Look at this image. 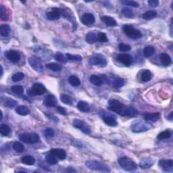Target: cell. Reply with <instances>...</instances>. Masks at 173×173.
<instances>
[{
    "mask_svg": "<svg viewBox=\"0 0 173 173\" xmlns=\"http://www.w3.org/2000/svg\"><path fill=\"white\" fill-rule=\"evenodd\" d=\"M152 77V74L149 70H145L142 72L141 74V81L142 82H148L151 79Z\"/></svg>",
    "mask_w": 173,
    "mask_h": 173,
    "instance_id": "cell-34",
    "label": "cell"
},
{
    "mask_svg": "<svg viewBox=\"0 0 173 173\" xmlns=\"http://www.w3.org/2000/svg\"><path fill=\"white\" fill-rule=\"evenodd\" d=\"M46 16H47V18L48 20H50L54 21L58 20L61 16L59 8H53L52 11H50V12H48L46 14Z\"/></svg>",
    "mask_w": 173,
    "mask_h": 173,
    "instance_id": "cell-18",
    "label": "cell"
},
{
    "mask_svg": "<svg viewBox=\"0 0 173 173\" xmlns=\"http://www.w3.org/2000/svg\"><path fill=\"white\" fill-rule=\"evenodd\" d=\"M155 48L151 45H147L143 49V54L145 58H150L155 53Z\"/></svg>",
    "mask_w": 173,
    "mask_h": 173,
    "instance_id": "cell-29",
    "label": "cell"
},
{
    "mask_svg": "<svg viewBox=\"0 0 173 173\" xmlns=\"http://www.w3.org/2000/svg\"><path fill=\"white\" fill-rule=\"evenodd\" d=\"M72 125L76 129H78L80 130L81 131L84 132L85 134H90L91 132V130L90 127L86 124L85 122L83 120H81L80 119L76 118L72 122Z\"/></svg>",
    "mask_w": 173,
    "mask_h": 173,
    "instance_id": "cell-8",
    "label": "cell"
},
{
    "mask_svg": "<svg viewBox=\"0 0 173 173\" xmlns=\"http://www.w3.org/2000/svg\"><path fill=\"white\" fill-rule=\"evenodd\" d=\"M51 153H52L53 156H55L56 158L60 159V160H64L66 158V151L59 148H54L51 150Z\"/></svg>",
    "mask_w": 173,
    "mask_h": 173,
    "instance_id": "cell-19",
    "label": "cell"
},
{
    "mask_svg": "<svg viewBox=\"0 0 173 173\" xmlns=\"http://www.w3.org/2000/svg\"><path fill=\"white\" fill-rule=\"evenodd\" d=\"M54 58L57 61L60 62L62 64H66L68 61L66 57H65L64 54L61 52H57L54 56Z\"/></svg>",
    "mask_w": 173,
    "mask_h": 173,
    "instance_id": "cell-39",
    "label": "cell"
},
{
    "mask_svg": "<svg viewBox=\"0 0 173 173\" xmlns=\"http://www.w3.org/2000/svg\"><path fill=\"white\" fill-rule=\"evenodd\" d=\"M13 149L16 151H17L18 153H22L23 152V151L24 150V146L23 143L18 141H15L13 143L12 145Z\"/></svg>",
    "mask_w": 173,
    "mask_h": 173,
    "instance_id": "cell-40",
    "label": "cell"
},
{
    "mask_svg": "<svg viewBox=\"0 0 173 173\" xmlns=\"http://www.w3.org/2000/svg\"><path fill=\"white\" fill-rule=\"evenodd\" d=\"M6 58L9 59L10 61L14 63H16L20 59V54L18 51L16 50H10L6 52L5 54Z\"/></svg>",
    "mask_w": 173,
    "mask_h": 173,
    "instance_id": "cell-17",
    "label": "cell"
},
{
    "mask_svg": "<svg viewBox=\"0 0 173 173\" xmlns=\"http://www.w3.org/2000/svg\"><path fill=\"white\" fill-rule=\"evenodd\" d=\"M45 160L47 162H48L49 164H58V159H56V157L55 156H53L52 153L49 154L47 155L45 157Z\"/></svg>",
    "mask_w": 173,
    "mask_h": 173,
    "instance_id": "cell-42",
    "label": "cell"
},
{
    "mask_svg": "<svg viewBox=\"0 0 173 173\" xmlns=\"http://www.w3.org/2000/svg\"><path fill=\"white\" fill-rule=\"evenodd\" d=\"M46 91L45 86L41 83H36L32 85V88L29 90L28 93L30 96H41L44 94Z\"/></svg>",
    "mask_w": 173,
    "mask_h": 173,
    "instance_id": "cell-9",
    "label": "cell"
},
{
    "mask_svg": "<svg viewBox=\"0 0 173 173\" xmlns=\"http://www.w3.org/2000/svg\"><path fill=\"white\" fill-rule=\"evenodd\" d=\"M157 15H158V13H157L156 10H148L143 14L142 17L144 20H150L155 18Z\"/></svg>",
    "mask_w": 173,
    "mask_h": 173,
    "instance_id": "cell-27",
    "label": "cell"
},
{
    "mask_svg": "<svg viewBox=\"0 0 173 173\" xmlns=\"http://www.w3.org/2000/svg\"><path fill=\"white\" fill-rule=\"evenodd\" d=\"M24 77V73L19 72H16L12 76V79L14 81V82H18V81H20L21 80H23Z\"/></svg>",
    "mask_w": 173,
    "mask_h": 173,
    "instance_id": "cell-47",
    "label": "cell"
},
{
    "mask_svg": "<svg viewBox=\"0 0 173 173\" xmlns=\"http://www.w3.org/2000/svg\"><path fill=\"white\" fill-rule=\"evenodd\" d=\"M89 63L93 66H99L100 67H105L108 64L107 59L101 53L95 54L89 58Z\"/></svg>",
    "mask_w": 173,
    "mask_h": 173,
    "instance_id": "cell-6",
    "label": "cell"
},
{
    "mask_svg": "<svg viewBox=\"0 0 173 173\" xmlns=\"http://www.w3.org/2000/svg\"><path fill=\"white\" fill-rule=\"evenodd\" d=\"M30 139H31V144H32V143H36L39 142L40 138L37 133L33 132V133L30 134Z\"/></svg>",
    "mask_w": 173,
    "mask_h": 173,
    "instance_id": "cell-52",
    "label": "cell"
},
{
    "mask_svg": "<svg viewBox=\"0 0 173 173\" xmlns=\"http://www.w3.org/2000/svg\"><path fill=\"white\" fill-rule=\"evenodd\" d=\"M44 133L45 137L47 138H52L55 136V131L53 129L51 128H47L44 131Z\"/></svg>",
    "mask_w": 173,
    "mask_h": 173,
    "instance_id": "cell-50",
    "label": "cell"
},
{
    "mask_svg": "<svg viewBox=\"0 0 173 173\" xmlns=\"http://www.w3.org/2000/svg\"><path fill=\"white\" fill-rule=\"evenodd\" d=\"M11 90L16 94L18 95H22L24 93V88L20 85H14L12 86L11 88Z\"/></svg>",
    "mask_w": 173,
    "mask_h": 173,
    "instance_id": "cell-46",
    "label": "cell"
},
{
    "mask_svg": "<svg viewBox=\"0 0 173 173\" xmlns=\"http://www.w3.org/2000/svg\"><path fill=\"white\" fill-rule=\"evenodd\" d=\"M159 117H160V114L159 113H148L144 115V118L145 120H148L152 123H155V122L158 121L159 120Z\"/></svg>",
    "mask_w": 173,
    "mask_h": 173,
    "instance_id": "cell-26",
    "label": "cell"
},
{
    "mask_svg": "<svg viewBox=\"0 0 173 173\" xmlns=\"http://www.w3.org/2000/svg\"><path fill=\"white\" fill-rule=\"evenodd\" d=\"M3 119V112L2 111H1V120Z\"/></svg>",
    "mask_w": 173,
    "mask_h": 173,
    "instance_id": "cell-59",
    "label": "cell"
},
{
    "mask_svg": "<svg viewBox=\"0 0 173 173\" xmlns=\"http://www.w3.org/2000/svg\"><path fill=\"white\" fill-rule=\"evenodd\" d=\"M50 50H46L45 48H41L40 47H37V49L35 50V53H36L38 56L37 58L39 59H45V60H47V59H50L51 54Z\"/></svg>",
    "mask_w": 173,
    "mask_h": 173,
    "instance_id": "cell-13",
    "label": "cell"
},
{
    "mask_svg": "<svg viewBox=\"0 0 173 173\" xmlns=\"http://www.w3.org/2000/svg\"><path fill=\"white\" fill-rule=\"evenodd\" d=\"M46 68H47V69L51 70V71H53V72L61 71L62 69V66H61V65L56 64V63L47 64V65H46Z\"/></svg>",
    "mask_w": 173,
    "mask_h": 173,
    "instance_id": "cell-33",
    "label": "cell"
},
{
    "mask_svg": "<svg viewBox=\"0 0 173 173\" xmlns=\"http://www.w3.org/2000/svg\"><path fill=\"white\" fill-rule=\"evenodd\" d=\"M172 115H173V112H170V114H169V115L168 116V117H167V118H168V120H170V121H172V119H173V117H172Z\"/></svg>",
    "mask_w": 173,
    "mask_h": 173,
    "instance_id": "cell-57",
    "label": "cell"
},
{
    "mask_svg": "<svg viewBox=\"0 0 173 173\" xmlns=\"http://www.w3.org/2000/svg\"><path fill=\"white\" fill-rule=\"evenodd\" d=\"M108 105H109L108 109L121 116H133L138 114V111L136 108L131 106H126L117 99H110L108 102Z\"/></svg>",
    "mask_w": 173,
    "mask_h": 173,
    "instance_id": "cell-1",
    "label": "cell"
},
{
    "mask_svg": "<svg viewBox=\"0 0 173 173\" xmlns=\"http://www.w3.org/2000/svg\"><path fill=\"white\" fill-rule=\"evenodd\" d=\"M101 20L103 23L108 26L114 27L117 25V22L114 18L109 16H104L101 17Z\"/></svg>",
    "mask_w": 173,
    "mask_h": 173,
    "instance_id": "cell-21",
    "label": "cell"
},
{
    "mask_svg": "<svg viewBox=\"0 0 173 173\" xmlns=\"http://www.w3.org/2000/svg\"><path fill=\"white\" fill-rule=\"evenodd\" d=\"M5 11H6L4 5H1L0 6V16H1V19L2 20H7L8 18V16Z\"/></svg>",
    "mask_w": 173,
    "mask_h": 173,
    "instance_id": "cell-48",
    "label": "cell"
},
{
    "mask_svg": "<svg viewBox=\"0 0 173 173\" xmlns=\"http://www.w3.org/2000/svg\"><path fill=\"white\" fill-rule=\"evenodd\" d=\"M77 108L78 110H80V112L87 113L90 111V105L86 102L85 101H80L78 102L77 104Z\"/></svg>",
    "mask_w": 173,
    "mask_h": 173,
    "instance_id": "cell-24",
    "label": "cell"
},
{
    "mask_svg": "<svg viewBox=\"0 0 173 173\" xmlns=\"http://www.w3.org/2000/svg\"><path fill=\"white\" fill-rule=\"evenodd\" d=\"M47 116H48V118H49L51 119V120H53V121H55V122H58V118L55 117V116H53L51 115V114H49Z\"/></svg>",
    "mask_w": 173,
    "mask_h": 173,
    "instance_id": "cell-56",
    "label": "cell"
},
{
    "mask_svg": "<svg viewBox=\"0 0 173 173\" xmlns=\"http://www.w3.org/2000/svg\"><path fill=\"white\" fill-rule=\"evenodd\" d=\"M0 67H1V77H2L3 72H4V70H3V67H2V65H1V66H0Z\"/></svg>",
    "mask_w": 173,
    "mask_h": 173,
    "instance_id": "cell-58",
    "label": "cell"
},
{
    "mask_svg": "<svg viewBox=\"0 0 173 173\" xmlns=\"http://www.w3.org/2000/svg\"><path fill=\"white\" fill-rule=\"evenodd\" d=\"M66 56L68 59L73 62H80L83 59V58L80 55H73V54L66 53Z\"/></svg>",
    "mask_w": 173,
    "mask_h": 173,
    "instance_id": "cell-43",
    "label": "cell"
},
{
    "mask_svg": "<svg viewBox=\"0 0 173 173\" xmlns=\"http://www.w3.org/2000/svg\"><path fill=\"white\" fill-rule=\"evenodd\" d=\"M60 99L64 104H66L68 105H72V99L71 98V97L69 96L68 95L64 94V93L61 94Z\"/></svg>",
    "mask_w": 173,
    "mask_h": 173,
    "instance_id": "cell-37",
    "label": "cell"
},
{
    "mask_svg": "<svg viewBox=\"0 0 173 173\" xmlns=\"http://www.w3.org/2000/svg\"><path fill=\"white\" fill-rule=\"evenodd\" d=\"M89 80L91 84L97 86H100L104 83V80L102 79V78L96 74L91 75L89 78Z\"/></svg>",
    "mask_w": 173,
    "mask_h": 173,
    "instance_id": "cell-25",
    "label": "cell"
},
{
    "mask_svg": "<svg viewBox=\"0 0 173 173\" xmlns=\"http://www.w3.org/2000/svg\"><path fill=\"white\" fill-rule=\"evenodd\" d=\"M99 114L107 125L112 127L117 126L118 122L116 120V117L113 114H110V113H108L105 111H102V112H99Z\"/></svg>",
    "mask_w": 173,
    "mask_h": 173,
    "instance_id": "cell-7",
    "label": "cell"
},
{
    "mask_svg": "<svg viewBox=\"0 0 173 173\" xmlns=\"http://www.w3.org/2000/svg\"><path fill=\"white\" fill-rule=\"evenodd\" d=\"M155 161L151 158H145L142 159L140 161L139 166L143 169H148L151 168L154 164Z\"/></svg>",
    "mask_w": 173,
    "mask_h": 173,
    "instance_id": "cell-20",
    "label": "cell"
},
{
    "mask_svg": "<svg viewBox=\"0 0 173 173\" xmlns=\"http://www.w3.org/2000/svg\"><path fill=\"white\" fill-rule=\"evenodd\" d=\"M68 82L73 86H78L80 84V79L77 77H76L75 75L70 76L68 78Z\"/></svg>",
    "mask_w": 173,
    "mask_h": 173,
    "instance_id": "cell-36",
    "label": "cell"
},
{
    "mask_svg": "<svg viewBox=\"0 0 173 173\" xmlns=\"http://www.w3.org/2000/svg\"><path fill=\"white\" fill-rule=\"evenodd\" d=\"M148 4L150 5V6L155 8L159 5V2L158 0H150V1H148Z\"/></svg>",
    "mask_w": 173,
    "mask_h": 173,
    "instance_id": "cell-54",
    "label": "cell"
},
{
    "mask_svg": "<svg viewBox=\"0 0 173 173\" xmlns=\"http://www.w3.org/2000/svg\"><path fill=\"white\" fill-rule=\"evenodd\" d=\"M98 41L102 43H105L108 41V37L104 32H98Z\"/></svg>",
    "mask_w": 173,
    "mask_h": 173,
    "instance_id": "cell-53",
    "label": "cell"
},
{
    "mask_svg": "<svg viewBox=\"0 0 173 173\" xmlns=\"http://www.w3.org/2000/svg\"><path fill=\"white\" fill-rule=\"evenodd\" d=\"M16 112L21 116H26L30 113V110L25 105H20L16 108Z\"/></svg>",
    "mask_w": 173,
    "mask_h": 173,
    "instance_id": "cell-30",
    "label": "cell"
},
{
    "mask_svg": "<svg viewBox=\"0 0 173 173\" xmlns=\"http://www.w3.org/2000/svg\"><path fill=\"white\" fill-rule=\"evenodd\" d=\"M125 85V80L122 78H116L112 81V86L115 88H121Z\"/></svg>",
    "mask_w": 173,
    "mask_h": 173,
    "instance_id": "cell-32",
    "label": "cell"
},
{
    "mask_svg": "<svg viewBox=\"0 0 173 173\" xmlns=\"http://www.w3.org/2000/svg\"><path fill=\"white\" fill-rule=\"evenodd\" d=\"M85 41L89 44H93L98 41V33L95 32H89L85 36Z\"/></svg>",
    "mask_w": 173,
    "mask_h": 173,
    "instance_id": "cell-22",
    "label": "cell"
},
{
    "mask_svg": "<svg viewBox=\"0 0 173 173\" xmlns=\"http://www.w3.org/2000/svg\"><path fill=\"white\" fill-rule=\"evenodd\" d=\"M122 14L128 18H132L134 17V12L131 8H124L122 9Z\"/></svg>",
    "mask_w": 173,
    "mask_h": 173,
    "instance_id": "cell-38",
    "label": "cell"
},
{
    "mask_svg": "<svg viewBox=\"0 0 173 173\" xmlns=\"http://www.w3.org/2000/svg\"><path fill=\"white\" fill-rule=\"evenodd\" d=\"M57 110H58V112H59V114H61L62 115H67L68 114V112L64 108L62 107V106H58L57 108Z\"/></svg>",
    "mask_w": 173,
    "mask_h": 173,
    "instance_id": "cell-55",
    "label": "cell"
},
{
    "mask_svg": "<svg viewBox=\"0 0 173 173\" xmlns=\"http://www.w3.org/2000/svg\"><path fill=\"white\" fill-rule=\"evenodd\" d=\"M117 59L124 66H129L130 65H131L133 61V58L131 55L128 53H120L118 54L117 56Z\"/></svg>",
    "mask_w": 173,
    "mask_h": 173,
    "instance_id": "cell-11",
    "label": "cell"
},
{
    "mask_svg": "<svg viewBox=\"0 0 173 173\" xmlns=\"http://www.w3.org/2000/svg\"><path fill=\"white\" fill-rule=\"evenodd\" d=\"M21 162L28 166H32L35 163V159L32 156H24L21 158Z\"/></svg>",
    "mask_w": 173,
    "mask_h": 173,
    "instance_id": "cell-28",
    "label": "cell"
},
{
    "mask_svg": "<svg viewBox=\"0 0 173 173\" xmlns=\"http://www.w3.org/2000/svg\"><path fill=\"white\" fill-rule=\"evenodd\" d=\"M81 23L86 26L91 25L95 23L96 22V18H95L94 16L90 13H86L83 14L80 18Z\"/></svg>",
    "mask_w": 173,
    "mask_h": 173,
    "instance_id": "cell-15",
    "label": "cell"
},
{
    "mask_svg": "<svg viewBox=\"0 0 173 173\" xmlns=\"http://www.w3.org/2000/svg\"><path fill=\"white\" fill-rule=\"evenodd\" d=\"M11 132V129L10 126L7 125L6 124H2L0 126V133L2 136H7Z\"/></svg>",
    "mask_w": 173,
    "mask_h": 173,
    "instance_id": "cell-35",
    "label": "cell"
},
{
    "mask_svg": "<svg viewBox=\"0 0 173 173\" xmlns=\"http://www.w3.org/2000/svg\"><path fill=\"white\" fill-rule=\"evenodd\" d=\"M59 11H60L61 16H63L64 18H66L67 20H68L70 22H71V23H72L73 27L77 29V20H75V18L72 14V12H70V10L67 11L65 9H59Z\"/></svg>",
    "mask_w": 173,
    "mask_h": 173,
    "instance_id": "cell-12",
    "label": "cell"
},
{
    "mask_svg": "<svg viewBox=\"0 0 173 173\" xmlns=\"http://www.w3.org/2000/svg\"><path fill=\"white\" fill-rule=\"evenodd\" d=\"M120 166L124 170L129 172H133L137 168V165L135 162L128 157H122L118 159Z\"/></svg>",
    "mask_w": 173,
    "mask_h": 173,
    "instance_id": "cell-3",
    "label": "cell"
},
{
    "mask_svg": "<svg viewBox=\"0 0 173 173\" xmlns=\"http://www.w3.org/2000/svg\"><path fill=\"white\" fill-rule=\"evenodd\" d=\"M43 104L45 106L48 108L55 107L58 104V100H57L55 96L50 94L45 97L44 101H43Z\"/></svg>",
    "mask_w": 173,
    "mask_h": 173,
    "instance_id": "cell-16",
    "label": "cell"
},
{
    "mask_svg": "<svg viewBox=\"0 0 173 173\" xmlns=\"http://www.w3.org/2000/svg\"><path fill=\"white\" fill-rule=\"evenodd\" d=\"M10 27L8 24H2L1 26H0V35L2 37H7L10 34Z\"/></svg>",
    "mask_w": 173,
    "mask_h": 173,
    "instance_id": "cell-31",
    "label": "cell"
},
{
    "mask_svg": "<svg viewBox=\"0 0 173 173\" xmlns=\"http://www.w3.org/2000/svg\"><path fill=\"white\" fill-rule=\"evenodd\" d=\"M118 49L120 51H123V52H125V51H129L131 50V47L129 45L125 44V43H121L118 45Z\"/></svg>",
    "mask_w": 173,
    "mask_h": 173,
    "instance_id": "cell-49",
    "label": "cell"
},
{
    "mask_svg": "<svg viewBox=\"0 0 173 173\" xmlns=\"http://www.w3.org/2000/svg\"><path fill=\"white\" fill-rule=\"evenodd\" d=\"M120 2L123 5H128V6H131L134 8H138L139 6V4H138L137 2H134V1H126V0H124V1H121Z\"/></svg>",
    "mask_w": 173,
    "mask_h": 173,
    "instance_id": "cell-51",
    "label": "cell"
},
{
    "mask_svg": "<svg viewBox=\"0 0 173 173\" xmlns=\"http://www.w3.org/2000/svg\"><path fill=\"white\" fill-rule=\"evenodd\" d=\"M123 31L124 33L130 39H139L142 37V33L139 31V30L135 29L133 28L131 25H129V24H126L124 25L123 27Z\"/></svg>",
    "mask_w": 173,
    "mask_h": 173,
    "instance_id": "cell-5",
    "label": "cell"
},
{
    "mask_svg": "<svg viewBox=\"0 0 173 173\" xmlns=\"http://www.w3.org/2000/svg\"><path fill=\"white\" fill-rule=\"evenodd\" d=\"M88 168L93 170H99L102 172H110V168L104 162L97 160H87L85 163Z\"/></svg>",
    "mask_w": 173,
    "mask_h": 173,
    "instance_id": "cell-2",
    "label": "cell"
},
{
    "mask_svg": "<svg viewBox=\"0 0 173 173\" xmlns=\"http://www.w3.org/2000/svg\"><path fill=\"white\" fill-rule=\"evenodd\" d=\"M151 128V124L145 120H135L132 123L131 130L133 132H142L147 131Z\"/></svg>",
    "mask_w": 173,
    "mask_h": 173,
    "instance_id": "cell-4",
    "label": "cell"
},
{
    "mask_svg": "<svg viewBox=\"0 0 173 173\" xmlns=\"http://www.w3.org/2000/svg\"><path fill=\"white\" fill-rule=\"evenodd\" d=\"M171 135H172L171 132L168 131V130H166V131L161 132L158 135L157 138H158V139L159 140L167 139H169V138L171 137Z\"/></svg>",
    "mask_w": 173,
    "mask_h": 173,
    "instance_id": "cell-41",
    "label": "cell"
},
{
    "mask_svg": "<svg viewBox=\"0 0 173 173\" xmlns=\"http://www.w3.org/2000/svg\"><path fill=\"white\" fill-rule=\"evenodd\" d=\"M18 138L23 142L28 143V144H31V139H30L29 133H22L19 135Z\"/></svg>",
    "mask_w": 173,
    "mask_h": 173,
    "instance_id": "cell-45",
    "label": "cell"
},
{
    "mask_svg": "<svg viewBox=\"0 0 173 173\" xmlns=\"http://www.w3.org/2000/svg\"><path fill=\"white\" fill-rule=\"evenodd\" d=\"M159 166H160L164 171L171 172L173 168V161L172 159H160L159 161Z\"/></svg>",
    "mask_w": 173,
    "mask_h": 173,
    "instance_id": "cell-14",
    "label": "cell"
},
{
    "mask_svg": "<svg viewBox=\"0 0 173 173\" xmlns=\"http://www.w3.org/2000/svg\"><path fill=\"white\" fill-rule=\"evenodd\" d=\"M17 105V102L15 101L14 99L11 98H6L4 101V105L8 108H12L15 107Z\"/></svg>",
    "mask_w": 173,
    "mask_h": 173,
    "instance_id": "cell-44",
    "label": "cell"
},
{
    "mask_svg": "<svg viewBox=\"0 0 173 173\" xmlns=\"http://www.w3.org/2000/svg\"><path fill=\"white\" fill-rule=\"evenodd\" d=\"M159 59L161 63L164 66H168L172 64V59L168 54L166 53H162L159 55Z\"/></svg>",
    "mask_w": 173,
    "mask_h": 173,
    "instance_id": "cell-23",
    "label": "cell"
},
{
    "mask_svg": "<svg viewBox=\"0 0 173 173\" xmlns=\"http://www.w3.org/2000/svg\"><path fill=\"white\" fill-rule=\"evenodd\" d=\"M29 63L30 66H31L32 69H34L35 71L42 72L43 71V66L42 63L40 61V59L37 57H31L29 59Z\"/></svg>",
    "mask_w": 173,
    "mask_h": 173,
    "instance_id": "cell-10",
    "label": "cell"
}]
</instances>
